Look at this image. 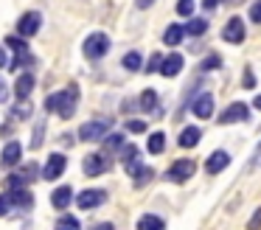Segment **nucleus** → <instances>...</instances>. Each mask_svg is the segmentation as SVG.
I'll use <instances>...</instances> for the list:
<instances>
[{"instance_id": "f257e3e1", "label": "nucleus", "mask_w": 261, "mask_h": 230, "mask_svg": "<svg viewBox=\"0 0 261 230\" xmlns=\"http://www.w3.org/2000/svg\"><path fill=\"white\" fill-rule=\"evenodd\" d=\"M79 98H82V93H79V84H68V87H62V90H57V93H51L45 98V112H51V115H59V118H73V112H76V107H79Z\"/></svg>"}, {"instance_id": "f03ea898", "label": "nucleus", "mask_w": 261, "mask_h": 230, "mask_svg": "<svg viewBox=\"0 0 261 230\" xmlns=\"http://www.w3.org/2000/svg\"><path fill=\"white\" fill-rule=\"evenodd\" d=\"M113 123H115L113 118H90V121H85L79 126L76 138L85 140V143H101V140L113 132Z\"/></svg>"}, {"instance_id": "7ed1b4c3", "label": "nucleus", "mask_w": 261, "mask_h": 230, "mask_svg": "<svg viewBox=\"0 0 261 230\" xmlns=\"http://www.w3.org/2000/svg\"><path fill=\"white\" fill-rule=\"evenodd\" d=\"M110 48H113V39H110V34H104V31L87 34L85 42H82V54H85V59H90V62H101L104 56L110 54Z\"/></svg>"}, {"instance_id": "20e7f679", "label": "nucleus", "mask_w": 261, "mask_h": 230, "mask_svg": "<svg viewBox=\"0 0 261 230\" xmlns=\"http://www.w3.org/2000/svg\"><path fill=\"white\" fill-rule=\"evenodd\" d=\"M194 174H197V160H191V157H177V160L166 168L163 177H166V183L182 185V183H188Z\"/></svg>"}, {"instance_id": "39448f33", "label": "nucleus", "mask_w": 261, "mask_h": 230, "mask_svg": "<svg viewBox=\"0 0 261 230\" xmlns=\"http://www.w3.org/2000/svg\"><path fill=\"white\" fill-rule=\"evenodd\" d=\"M219 126H230V123H250V104L244 101H230L225 110L216 115Z\"/></svg>"}, {"instance_id": "423d86ee", "label": "nucleus", "mask_w": 261, "mask_h": 230, "mask_svg": "<svg viewBox=\"0 0 261 230\" xmlns=\"http://www.w3.org/2000/svg\"><path fill=\"white\" fill-rule=\"evenodd\" d=\"M113 155H107V151H90V155L82 160V171L87 174V177H101V174H107L110 168H113V160H110Z\"/></svg>"}, {"instance_id": "0eeeda50", "label": "nucleus", "mask_w": 261, "mask_h": 230, "mask_svg": "<svg viewBox=\"0 0 261 230\" xmlns=\"http://www.w3.org/2000/svg\"><path fill=\"white\" fill-rule=\"evenodd\" d=\"M214 110H216V98H214L211 90H199V93L191 98V115L199 118V121L214 118Z\"/></svg>"}, {"instance_id": "6e6552de", "label": "nucleus", "mask_w": 261, "mask_h": 230, "mask_svg": "<svg viewBox=\"0 0 261 230\" xmlns=\"http://www.w3.org/2000/svg\"><path fill=\"white\" fill-rule=\"evenodd\" d=\"M65 171H68V157L62 151H51L45 157V163H42V180L45 183H57Z\"/></svg>"}, {"instance_id": "1a4fd4ad", "label": "nucleus", "mask_w": 261, "mask_h": 230, "mask_svg": "<svg viewBox=\"0 0 261 230\" xmlns=\"http://www.w3.org/2000/svg\"><path fill=\"white\" fill-rule=\"evenodd\" d=\"M107 191L104 188H85L76 194V205H79V211H96V208H101L104 202H107Z\"/></svg>"}, {"instance_id": "9d476101", "label": "nucleus", "mask_w": 261, "mask_h": 230, "mask_svg": "<svg viewBox=\"0 0 261 230\" xmlns=\"http://www.w3.org/2000/svg\"><path fill=\"white\" fill-rule=\"evenodd\" d=\"M40 28H42V14L37 9L23 11V14L17 17V34H20V37L31 39V37H37V34H40Z\"/></svg>"}, {"instance_id": "9b49d317", "label": "nucleus", "mask_w": 261, "mask_h": 230, "mask_svg": "<svg viewBox=\"0 0 261 230\" xmlns=\"http://www.w3.org/2000/svg\"><path fill=\"white\" fill-rule=\"evenodd\" d=\"M222 39L227 45H242L247 39V25H244L242 17H230V20L222 25Z\"/></svg>"}, {"instance_id": "f8f14e48", "label": "nucleus", "mask_w": 261, "mask_h": 230, "mask_svg": "<svg viewBox=\"0 0 261 230\" xmlns=\"http://www.w3.org/2000/svg\"><path fill=\"white\" fill-rule=\"evenodd\" d=\"M227 166H230V151H227V149H214L208 157H205V166L202 168H205L208 177H216V174H222Z\"/></svg>"}, {"instance_id": "ddd939ff", "label": "nucleus", "mask_w": 261, "mask_h": 230, "mask_svg": "<svg viewBox=\"0 0 261 230\" xmlns=\"http://www.w3.org/2000/svg\"><path fill=\"white\" fill-rule=\"evenodd\" d=\"M20 163H23V143H20V140H9V143L0 149V166L17 168Z\"/></svg>"}, {"instance_id": "4468645a", "label": "nucleus", "mask_w": 261, "mask_h": 230, "mask_svg": "<svg viewBox=\"0 0 261 230\" xmlns=\"http://www.w3.org/2000/svg\"><path fill=\"white\" fill-rule=\"evenodd\" d=\"M73 199H76V191L70 188V185H57V188L51 191V208L59 213L68 211V208L73 205Z\"/></svg>"}, {"instance_id": "2eb2a0df", "label": "nucleus", "mask_w": 261, "mask_h": 230, "mask_svg": "<svg viewBox=\"0 0 261 230\" xmlns=\"http://www.w3.org/2000/svg\"><path fill=\"white\" fill-rule=\"evenodd\" d=\"M182 67H186V59H182V54L171 50V54H166L163 62H160V76H163V79H177V76L182 73Z\"/></svg>"}, {"instance_id": "dca6fc26", "label": "nucleus", "mask_w": 261, "mask_h": 230, "mask_svg": "<svg viewBox=\"0 0 261 230\" xmlns=\"http://www.w3.org/2000/svg\"><path fill=\"white\" fill-rule=\"evenodd\" d=\"M6 194H9V199H12L14 211H31V208H34V194H31L25 185H20V188H9Z\"/></svg>"}, {"instance_id": "f3484780", "label": "nucleus", "mask_w": 261, "mask_h": 230, "mask_svg": "<svg viewBox=\"0 0 261 230\" xmlns=\"http://www.w3.org/2000/svg\"><path fill=\"white\" fill-rule=\"evenodd\" d=\"M34 84H37V76L31 70L20 73L17 82H14V95H17V101H29L31 93H34Z\"/></svg>"}, {"instance_id": "a211bd4d", "label": "nucleus", "mask_w": 261, "mask_h": 230, "mask_svg": "<svg viewBox=\"0 0 261 230\" xmlns=\"http://www.w3.org/2000/svg\"><path fill=\"white\" fill-rule=\"evenodd\" d=\"M138 110L143 112V115H154V112H160V95L154 87H146L141 95H138Z\"/></svg>"}, {"instance_id": "6ab92c4d", "label": "nucleus", "mask_w": 261, "mask_h": 230, "mask_svg": "<svg viewBox=\"0 0 261 230\" xmlns=\"http://www.w3.org/2000/svg\"><path fill=\"white\" fill-rule=\"evenodd\" d=\"M126 174H129V180H132V185H135V188H146V185L154 180V168L146 166V163H138V166L129 168Z\"/></svg>"}, {"instance_id": "aec40b11", "label": "nucleus", "mask_w": 261, "mask_h": 230, "mask_svg": "<svg viewBox=\"0 0 261 230\" xmlns=\"http://www.w3.org/2000/svg\"><path fill=\"white\" fill-rule=\"evenodd\" d=\"M182 39H186V25L182 22H169L163 31V45L166 48H177Z\"/></svg>"}, {"instance_id": "412c9836", "label": "nucleus", "mask_w": 261, "mask_h": 230, "mask_svg": "<svg viewBox=\"0 0 261 230\" xmlns=\"http://www.w3.org/2000/svg\"><path fill=\"white\" fill-rule=\"evenodd\" d=\"M199 140H202V129L199 126H182L180 138H177V146L180 149H194V146H199Z\"/></svg>"}, {"instance_id": "4be33fe9", "label": "nucleus", "mask_w": 261, "mask_h": 230, "mask_svg": "<svg viewBox=\"0 0 261 230\" xmlns=\"http://www.w3.org/2000/svg\"><path fill=\"white\" fill-rule=\"evenodd\" d=\"M118 160H121V166H124L126 171H129V168H135L138 163H143L141 160V149H138L135 143H126L124 149L118 151Z\"/></svg>"}, {"instance_id": "5701e85b", "label": "nucleus", "mask_w": 261, "mask_h": 230, "mask_svg": "<svg viewBox=\"0 0 261 230\" xmlns=\"http://www.w3.org/2000/svg\"><path fill=\"white\" fill-rule=\"evenodd\" d=\"M166 146H169V138H166V132H160V129L149 132V138H146V151H149V155H163Z\"/></svg>"}, {"instance_id": "b1692460", "label": "nucleus", "mask_w": 261, "mask_h": 230, "mask_svg": "<svg viewBox=\"0 0 261 230\" xmlns=\"http://www.w3.org/2000/svg\"><path fill=\"white\" fill-rule=\"evenodd\" d=\"M135 230H166V219L158 213H143V216H138Z\"/></svg>"}, {"instance_id": "393cba45", "label": "nucleus", "mask_w": 261, "mask_h": 230, "mask_svg": "<svg viewBox=\"0 0 261 230\" xmlns=\"http://www.w3.org/2000/svg\"><path fill=\"white\" fill-rule=\"evenodd\" d=\"M182 25H186V37L197 39V37H202V34H208L211 22L205 20V17H188V22H182Z\"/></svg>"}, {"instance_id": "a878e982", "label": "nucleus", "mask_w": 261, "mask_h": 230, "mask_svg": "<svg viewBox=\"0 0 261 230\" xmlns=\"http://www.w3.org/2000/svg\"><path fill=\"white\" fill-rule=\"evenodd\" d=\"M121 67L129 70V73L143 70V54H141V50H126V54L121 56Z\"/></svg>"}, {"instance_id": "bb28decb", "label": "nucleus", "mask_w": 261, "mask_h": 230, "mask_svg": "<svg viewBox=\"0 0 261 230\" xmlns=\"http://www.w3.org/2000/svg\"><path fill=\"white\" fill-rule=\"evenodd\" d=\"M101 143H104V151H107V155H118V151L126 146V135L124 132H110Z\"/></svg>"}, {"instance_id": "cd10ccee", "label": "nucleus", "mask_w": 261, "mask_h": 230, "mask_svg": "<svg viewBox=\"0 0 261 230\" xmlns=\"http://www.w3.org/2000/svg\"><path fill=\"white\" fill-rule=\"evenodd\" d=\"M222 62H225V59H222V54H216V50H211V54H205V56H202V62H199V67H197V70L205 76V73H214V70H219V67H222Z\"/></svg>"}, {"instance_id": "c85d7f7f", "label": "nucleus", "mask_w": 261, "mask_h": 230, "mask_svg": "<svg viewBox=\"0 0 261 230\" xmlns=\"http://www.w3.org/2000/svg\"><path fill=\"white\" fill-rule=\"evenodd\" d=\"M45 132H48V121L40 118V121L34 123V132H31V149H42V143H45Z\"/></svg>"}, {"instance_id": "c756f323", "label": "nucleus", "mask_w": 261, "mask_h": 230, "mask_svg": "<svg viewBox=\"0 0 261 230\" xmlns=\"http://www.w3.org/2000/svg\"><path fill=\"white\" fill-rule=\"evenodd\" d=\"M54 230H82V222L73 213H62V216L57 219V224H54Z\"/></svg>"}, {"instance_id": "7c9ffc66", "label": "nucleus", "mask_w": 261, "mask_h": 230, "mask_svg": "<svg viewBox=\"0 0 261 230\" xmlns=\"http://www.w3.org/2000/svg\"><path fill=\"white\" fill-rule=\"evenodd\" d=\"M6 45L9 50H14V54H29V39L20 37V34H12V37H6Z\"/></svg>"}, {"instance_id": "2f4dec72", "label": "nucleus", "mask_w": 261, "mask_h": 230, "mask_svg": "<svg viewBox=\"0 0 261 230\" xmlns=\"http://www.w3.org/2000/svg\"><path fill=\"white\" fill-rule=\"evenodd\" d=\"M20 180H23V183L25 185H29V183H34V180L37 177H42V168L40 166H37V163H25V166H20Z\"/></svg>"}, {"instance_id": "473e14b6", "label": "nucleus", "mask_w": 261, "mask_h": 230, "mask_svg": "<svg viewBox=\"0 0 261 230\" xmlns=\"http://www.w3.org/2000/svg\"><path fill=\"white\" fill-rule=\"evenodd\" d=\"M34 62V56H31V50L29 54H14V59L9 62V67L12 70H29V65Z\"/></svg>"}, {"instance_id": "72a5a7b5", "label": "nucleus", "mask_w": 261, "mask_h": 230, "mask_svg": "<svg viewBox=\"0 0 261 230\" xmlns=\"http://www.w3.org/2000/svg\"><path fill=\"white\" fill-rule=\"evenodd\" d=\"M12 118H14V121H29V118H31V104H29V101H17L14 110H12Z\"/></svg>"}, {"instance_id": "f704fd0d", "label": "nucleus", "mask_w": 261, "mask_h": 230, "mask_svg": "<svg viewBox=\"0 0 261 230\" xmlns=\"http://www.w3.org/2000/svg\"><path fill=\"white\" fill-rule=\"evenodd\" d=\"M174 11L180 17H194V11H197V0H177Z\"/></svg>"}, {"instance_id": "c9c22d12", "label": "nucleus", "mask_w": 261, "mask_h": 230, "mask_svg": "<svg viewBox=\"0 0 261 230\" xmlns=\"http://www.w3.org/2000/svg\"><path fill=\"white\" fill-rule=\"evenodd\" d=\"M160 62H163V54H152L143 62V73H160Z\"/></svg>"}, {"instance_id": "e433bc0d", "label": "nucleus", "mask_w": 261, "mask_h": 230, "mask_svg": "<svg viewBox=\"0 0 261 230\" xmlns=\"http://www.w3.org/2000/svg\"><path fill=\"white\" fill-rule=\"evenodd\" d=\"M258 166H261V140L253 146V151H250V160H247V166H244V168H247V171H255Z\"/></svg>"}, {"instance_id": "4c0bfd02", "label": "nucleus", "mask_w": 261, "mask_h": 230, "mask_svg": "<svg viewBox=\"0 0 261 230\" xmlns=\"http://www.w3.org/2000/svg\"><path fill=\"white\" fill-rule=\"evenodd\" d=\"M126 132L129 135H143L146 132V121H141V118H129V121H126Z\"/></svg>"}, {"instance_id": "58836bf2", "label": "nucleus", "mask_w": 261, "mask_h": 230, "mask_svg": "<svg viewBox=\"0 0 261 230\" xmlns=\"http://www.w3.org/2000/svg\"><path fill=\"white\" fill-rule=\"evenodd\" d=\"M250 22H255V25H261V0H253L250 3V11H247Z\"/></svg>"}, {"instance_id": "ea45409f", "label": "nucleus", "mask_w": 261, "mask_h": 230, "mask_svg": "<svg viewBox=\"0 0 261 230\" xmlns=\"http://www.w3.org/2000/svg\"><path fill=\"white\" fill-rule=\"evenodd\" d=\"M242 87H244V90H253V87H255V73H253V67H244Z\"/></svg>"}, {"instance_id": "a19ab883", "label": "nucleus", "mask_w": 261, "mask_h": 230, "mask_svg": "<svg viewBox=\"0 0 261 230\" xmlns=\"http://www.w3.org/2000/svg\"><path fill=\"white\" fill-rule=\"evenodd\" d=\"M14 208H12V199H9V194H0V216H9Z\"/></svg>"}, {"instance_id": "79ce46f5", "label": "nucleus", "mask_w": 261, "mask_h": 230, "mask_svg": "<svg viewBox=\"0 0 261 230\" xmlns=\"http://www.w3.org/2000/svg\"><path fill=\"white\" fill-rule=\"evenodd\" d=\"M247 230H261V205H258V211H253V216L247 222Z\"/></svg>"}, {"instance_id": "37998d69", "label": "nucleus", "mask_w": 261, "mask_h": 230, "mask_svg": "<svg viewBox=\"0 0 261 230\" xmlns=\"http://www.w3.org/2000/svg\"><path fill=\"white\" fill-rule=\"evenodd\" d=\"M222 3H225V0H202V9L205 11H208V14H211V11H216V9H219V6Z\"/></svg>"}, {"instance_id": "c03bdc74", "label": "nucleus", "mask_w": 261, "mask_h": 230, "mask_svg": "<svg viewBox=\"0 0 261 230\" xmlns=\"http://www.w3.org/2000/svg\"><path fill=\"white\" fill-rule=\"evenodd\" d=\"M9 62H12V59H9V48L3 45V48H0V70H3V67H9Z\"/></svg>"}, {"instance_id": "a18cd8bd", "label": "nucleus", "mask_w": 261, "mask_h": 230, "mask_svg": "<svg viewBox=\"0 0 261 230\" xmlns=\"http://www.w3.org/2000/svg\"><path fill=\"white\" fill-rule=\"evenodd\" d=\"M6 101H9V84L0 79V104H6Z\"/></svg>"}, {"instance_id": "49530a36", "label": "nucleus", "mask_w": 261, "mask_h": 230, "mask_svg": "<svg viewBox=\"0 0 261 230\" xmlns=\"http://www.w3.org/2000/svg\"><path fill=\"white\" fill-rule=\"evenodd\" d=\"M154 6V0H135V9L138 11H146V9H152Z\"/></svg>"}, {"instance_id": "de8ad7c7", "label": "nucleus", "mask_w": 261, "mask_h": 230, "mask_svg": "<svg viewBox=\"0 0 261 230\" xmlns=\"http://www.w3.org/2000/svg\"><path fill=\"white\" fill-rule=\"evenodd\" d=\"M59 138H62V143H65V146H73V140H76V138H73V135H70V132L59 135Z\"/></svg>"}, {"instance_id": "09e8293b", "label": "nucleus", "mask_w": 261, "mask_h": 230, "mask_svg": "<svg viewBox=\"0 0 261 230\" xmlns=\"http://www.w3.org/2000/svg\"><path fill=\"white\" fill-rule=\"evenodd\" d=\"M93 230H115V224L113 222H101V224H96Z\"/></svg>"}, {"instance_id": "8fccbe9b", "label": "nucleus", "mask_w": 261, "mask_h": 230, "mask_svg": "<svg viewBox=\"0 0 261 230\" xmlns=\"http://www.w3.org/2000/svg\"><path fill=\"white\" fill-rule=\"evenodd\" d=\"M253 110H258V112H261V93H255V95H253Z\"/></svg>"}]
</instances>
